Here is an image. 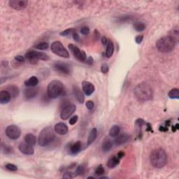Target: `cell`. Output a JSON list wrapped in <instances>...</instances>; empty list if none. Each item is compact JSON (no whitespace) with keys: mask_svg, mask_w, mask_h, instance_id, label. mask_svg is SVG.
I'll list each match as a JSON object with an SVG mask.
<instances>
[{"mask_svg":"<svg viewBox=\"0 0 179 179\" xmlns=\"http://www.w3.org/2000/svg\"><path fill=\"white\" fill-rule=\"evenodd\" d=\"M144 123H145L144 121H143L142 119H138V120H137V121H136V123H135L136 125L138 126L140 128H142V126L144 125Z\"/></svg>","mask_w":179,"mask_h":179,"instance_id":"cell-43","label":"cell"},{"mask_svg":"<svg viewBox=\"0 0 179 179\" xmlns=\"http://www.w3.org/2000/svg\"><path fill=\"white\" fill-rule=\"evenodd\" d=\"M83 92L87 96H90L94 92V86L92 83L88 81H83L82 83Z\"/></svg>","mask_w":179,"mask_h":179,"instance_id":"cell-14","label":"cell"},{"mask_svg":"<svg viewBox=\"0 0 179 179\" xmlns=\"http://www.w3.org/2000/svg\"><path fill=\"white\" fill-rule=\"evenodd\" d=\"M150 162L155 168L161 169L167 163V155L166 151L162 148H156L151 152Z\"/></svg>","mask_w":179,"mask_h":179,"instance_id":"cell-2","label":"cell"},{"mask_svg":"<svg viewBox=\"0 0 179 179\" xmlns=\"http://www.w3.org/2000/svg\"><path fill=\"white\" fill-rule=\"evenodd\" d=\"M68 48H69V49L71 51V53L73 54L74 56L75 57L77 60L81 61V62H85L86 60V59H87V55H86L85 51H82V50H81L78 47H77L75 45L71 44H69Z\"/></svg>","mask_w":179,"mask_h":179,"instance_id":"cell-10","label":"cell"},{"mask_svg":"<svg viewBox=\"0 0 179 179\" xmlns=\"http://www.w3.org/2000/svg\"><path fill=\"white\" fill-rule=\"evenodd\" d=\"M168 97L172 99H179V91L178 88H174L170 90L168 93Z\"/></svg>","mask_w":179,"mask_h":179,"instance_id":"cell-29","label":"cell"},{"mask_svg":"<svg viewBox=\"0 0 179 179\" xmlns=\"http://www.w3.org/2000/svg\"><path fill=\"white\" fill-rule=\"evenodd\" d=\"M6 90L9 92L11 97H13V98L18 96L20 93V90L18 87H17L16 85H14L8 86V87L6 88Z\"/></svg>","mask_w":179,"mask_h":179,"instance_id":"cell-20","label":"cell"},{"mask_svg":"<svg viewBox=\"0 0 179 179\" xmlns=\"http://www.w3.org/2000/svg\"><path fill=\"white\" fill-rule=\"evenodd\" d=\"M81 32L83 35H88L90 32V29L87 26L83 27V28H81Z\"/></svg>","mask_w":179,"mask_h":179,"instance_id":"cell-39","label":"cell"},{"mask_svg":"<svg viewBox=\"0 0 179 179\" xmlns=\"http://www.w3.org/2000/svg\"><path fill=\"white\" fill-rule=\"evenodd\" d=\"M101 43H102V44L104 45V46H106V45H107V44H108V39L106 37H103L102 38H101Z\"/></svg>","mask_w":179,"mask_h":179,"instance_id":"cell-45","label":"cell"},{"mask_svg":"<svg viewBox=\"0 0 179 179\" xmlns=\"http://www.w3.org/2000/svg\"><path fill=\"white\" fill-rule=\"evenodd\" d=\"M134 94L137 99L141 102H145L153 98V89L146 83H141L138 84L134 89Z\"/></svg>","mask_w":179,"mask_h":179,"instance_id":"cell-1","label":"cell"},{"mask_svg":"<svg viewBox=\"0 0 179 179\" xmlns=\"http://www.w3.org/2000/svg\"><path fill=\"white\" fill-rule=\"evenodd\" d=\"M38 88L35 87H28L24 90V95L27 99H31L36 97L38 93Z\"/></svg>","mask_w":179,"mask_h":179,"instance_id":"cell-17","label":"cell"},{"mask_svg":"<svg viewBox=\"0 0 179 179\" xmlns=\"http://www.w3.org/2000/svg\"><path fill=\"white\" fill-rule=\"evenodd\" d=\"M5 167H6V169L9 170V171H15L18 170L17 166H15V165L13 164H10V163L9 164H6Z\"/></svg>","mask_w":179,"mask_h":179,"instance_id":"cell-36","label":"cell"},{"mask_svg":"<svg viewBox=\"0 0 179 179\" xmlns=\"http://www.w3.org/2000/svg\"><path fill=\"white\" fill-rule=\"evenodd\" d=\"M55 133L51 127H46L41 131L38 135V143L41 147L46 146L55 139Z\"/></svg>","mask_w":179,"mask_h":179,"instance_id":"cell-4","label":"cell"},{"mask_svg":"<svg viewBox=\"0 0 179 179\" xmlns=\"http://www.w3.org/2000/svg\"><path fill=\"white\" fill-rule=\"evenodd\" d=\"M120 162V159L117 156H113L111 158H109V160H108L107 162V167L110 169H113L115 168L117 165H118Z\"/></svg>","mask_w":179,"mask_h":179,"instance_id":"cell-24","label":"cell"},{"mask_svg":"<svg viewBox=\"0 0 179 179\" xmlns=\"http://www.w3.org/2000/svg\"><path fill=\"white\" fill-rule=\"evenodd\" d=\"M76 106L74 104H66L62 106V109L60 113V118L64 121H66L73 113L75 112Z\"/></svg>","mask_w":179,"mask_h":179,"instance_id":"cell-8","label":"cell"},{"mask_svg":"<svg viewBox=\"0 0 179 179\" xmlns=\"http://www.w3.org/2000/svg\"><path fill=\"white\" fill-rule=\"evenodd\" d=\"M75 30H74V29L72 28H70V29H67L66 30L62 31V32L60 33V35L61 36H63V37H66V36L69 35L70 34H73Z\"/></svg>","mask_w":179,"mask_h":179,"instance_id":"cell-35","label":"cell"},{"mask_svg":"<svg viewBox=\"0 0 179 179\" xmlns=\"http://www.w3.org/2000/svg\"><path fill=\"white\" fill-rule=\"evenodd\" d=\"M85 106H86V107H87V108L88 110H92V109H93V108L94 106V104L92 101L89 100V101H88L87 102H86Z\"/></svg>","mask_w":179,"mask_h":179,"instance_id":"cell-37","label":"cell"},{"mask_svg":"<svg viewBox=\"0 0 179 179\" xmlns=\"http://www.w3.org/2000/svg\"><path fill=\"white\" fill-rule=\"evenodd\" d=\"M74 176L72 172H66L64 175H63V178H72L74 177Z\"/></svg>","mask_w":179,"mask_h":179,"instance_id":"cell-41","label":"cell"},{"mask_svg":"<svg viewBox=\"0 0 179 179\" xmlns=\"http://www.w3.org/2000/svg\"><path fill=\"white\" fill-rule=\"evenodd\" d=\"M15 60L19 62H24L25 58L22 55H16L15 57Z\"/></svg>","mask_w":179,"mask_h":179,"instance_id":"cell-44","label":"cell"},{"mask_svg":"<svg viewBox=\"0 0 179 179\" xmlns=\"http://www.w3.org/2000/svg\"><path fill=\"white\" fill-rule=\"evenodd\" d=\"M25 58L30 63H37L38 60L46 61L49 60L48 55L45 53L39 51H31L25 54Z\"/></svg>","mask_w":179,"mask_h":179,"instance_id":"cell-6","label":"cell"},{"mask_svg":"<svg viewBox=\"0 0 179 179\" xmlns=\"http://www.w3.org/2000/svg\"><path fill=\"white\" fill-rule=\"evenodd\" d=\"M73 94L76 99V100L80 104H83L84 102L85 97L83 92L79 89V88L77 86H74L73 87Z\"/></svg>","mask_w":179,"mask_h":179,"instance_id":"cell-16","label":"cell"},{"mask_svg":"<svg viewBox=\"0 0 179 179\" xmlns=\"http://www.w3.org/2000/svg\"><path fill=\"white\" fill-rule=\"evenodd\" d=\"M64 91V85L61 81L53 80L49 83L47 88L48 96L51 99H56L60 97Z\"/></svg>","mask_w":179,"mask_h":179,"instance_id":"cell-5","label":"cell"},{"mask_svg":"<svg viewBox=\"0 0 179 179\" xmlns=\"http://www.w3.org/2000/svg\"><path fill=\"white\" fill-rule=\"evenodd\" d=\"M97 128H92L91 131H90L89 136H88V141H87L88 146L91 145L92 143L95 141V139H97Z\"/></svg>","mask_w":179,"mask_h":179,"instance_id":"cell-22","label":"cell"},{"mask_svg":"<svg viewBox=\"0 0 179 179\" xmlns=\"http://www.w3.org/2000/svg\"><path fill=\"white\" fill-rule=\"evenodd\" d=\"M134 28L136 31L140 32V31H143L146 29V25L142 22H137L134 25Z\"/></svg>","mask_w":179,"mask_h":179,"instance_id":"cell-31","label":"cell"},{"mask_svg":"<svg viewBox=\"0 0 179 179\" xmlns=\"http://www.w3.org/2000/svg\"><path fill=\"white\" fill-rule=\"evenodd\" d=\"M28 2L26 0H11L8 2V4L11 8L16 11H21L25 9L28 6Z\"/></svg>","mask_w":179,"mask_h":179,"instance_id":"cell-12","label":"cell"},{"mask_svg":"<svg viewBox=\"0 0 179 179\" xmlns=\"http://www.w3.org/2000/svg\"><path fill=\"white\" fill-rule=\"evenodd\" d=\"M104 172H105V171H104V169L102 165H99V166L97 167V169H95L94 174H96L97 176H101L104 174Z\"/></svg>","mask_w":179,"mask_h":179,"instance_id":"cell-33","label":"cell"},{"mask_svg":"<svg viewBox=\"0 0 179 179\" xmlns=\"http://www.w3.org/2000/svg\"><path fill=\"white\" fill-rule=\"evenodd\" d=\"M113 52H114V46L111 40H108V44L106 45V56L108 58H110L113 55Z\"/></svg>","mask_w":179,"mask_h":179,"instance_id":"cell-25","label":"cell"},{"mask_svg":"<svg viewBox=\"0 0 179 179\" xmlns=\"http://www.w3.org/2000/svg\"><path fill=\"white\" fill-rule=\"evenodd\" d=\"M38 79L37 76H31L28 80L25 81V85L27 87H35L38 84Z\"/></svg>","mask_w":179,"mask_h":179,"instance_id":"cell-27","label":"cell"},{"mask_svg":"<svg viewBox=\"0 0 179 179\" xmlns=\"http://www.w3.org/2000/svg\"><path fill=\"white\" fill-rule=\"evenodd\" d=\"M143 39H144V36H143V35H138L135 38V41H136V43H137V44H140L142 42Z\"/></svg>","mask_w":179,"mask_h":179,"instance_id":"cell-42","label":"cell"},{"mask_svg":"<svg viewBox=\"0 0 179 179\" xmlns=\"http://www.w3.org/2000/svg\"><path fill=\"white\" fill-rule=\"evenodd\" d=\"M120 132H121V128L118 125H113L109 131V135L111 137H116L117 136L119 135Z\"/></svg>","mask_w":179,"mask_h":179,"instance_id":"cell-28","label":"cell"},{"mask_svg":"<svg viewBox=\"0 0 179 179\" xmlns=\"http://www.w3.org/2000/svg\"><path fill=\"white\" fill-rule=\"evenodd\" d=\"M72 37H73L74 39L76 41H79V38H80V37H79V36L78 34H77L76 31H74V32L72 34Z\"/></svg>","mask_w":179,"mask_h":179,"instance_id":"cell-46","label":"cell"},{"mask_svg":"<svg viewBox=\"0 0 179 179\" xmlns=\"http://www.w3.org/2000/svg\"><path fill=\"white\" fill-rule=\"evenodd\" d=\"M88 178H94V177H92V176H89V177H88Z\"/></svg>","mask_w":179,"mask_h":179,"instance_id":"cell-50","label":"cell"},{"mask_svg":"<svg viewBox=\"0 0 179 179\" xmlns=\"http://www.w3.org/2000/svg\"><path fill=\"white\" fill-rule=\"evenodd\" d=\"M11 96L9 92L6 90H2L0 92V103L2 104H6L11 101Z\"/></svg>","mask_w":179,"mask_h":179,"instance_id":"cell-19","label":"cell"},{"mask_svg":"<svg viewBox=\"0 0 179 179\" xmlns=\"http://www.w3.org/2000/svg\"><path fill=\"white\" fill-rule=\"evenodd\" d=\"M101 71L102 72L103 74H106L108 71V66L107 64L104 63L101 67Z\"/></svg>","mask_w":179,"mask_h":179,"instance_id":"cell-40","label":"cell"},{"mask_svg":"<svg viewBox=\"0 0 179 179\" xmlns=\"http://www.w3.org/2000/svg\"><path fill=\"white\" fill-rule=\"evenodd\" d=\"M49 45L46 42H41L39 44L35 45V48L38 50H46L48 48Z\"/></svg>","mask_w":179,"mask_h":179,"instance_id":"cell-32","label":"cell"},{"mask_svg":"<svg viewBox=\"0 0 179 179\" xmlns=\"http://www.w3.org/2000/svg\"><path fill=\"white\" fill-rule=\"evenodd\" d=\"M100 178H108L107 176H100Z\"/></svg>","mask_w":179,"mask_h":179,"instance_id":"cell-49","label":"cell"},{"mask_svg":"<svg viewBox=\"0 0 179 179\" xmlns=\"http://www.w3.org/2000/svg\"><path fill=\"white\" fill-rule=\"evenodd\" d=\"M78 115H74L73 117H71V118H70L69 123V124H71V125H74V124H75L76 123V122L78 121Z\"/></svg>","mask_w":179,"mask_h":179,"instance_id":"cell-38","label":"cell"},{"mask_svg":"<svg viewBox=\"0 0 179 179\" xmlns=\"http://www.w3.org/2000/svg\"><path fill=\"white\" fill-rule=\"evenodd\" d=\"M51 51L54 54L63 58H69V53L60 41H55L51 44Z\"/></svg>","mask_w":179,"mask_h":179,"instance_id":"cell-7","label":"cell"},{"mask_svg":"<svg viewBox=\"0 0 179 179\" xmlns=\"http://www.w3.org/2000/svg\"><path fill=\"white\" fill-rule=\"evenodd\" d=\"M177 43V41L172 36L168 35L158 39L157 41L156 42V47L161 53H167L173 51Z\"/></svg>","mask_w":179,"mask_h":179,"instance_id":"cell-3","label":"cell"},{"mask_svg":"<svg viewBox=\"0 0 179 179\" xmlns=\"http://www.w3.org/2000/svg\"><path fill=\"white\" fill-rule=\"evenodd\" d=\"M55 131L60 135H65L68 132V127L64 123H58L55 125Z\"/></svg>","mask_w":179,"mask_h":179,"instance_id":"cell-15","label":"cell"},{"mask_svg":"<svg viewBox=\"0 0 179 179\" xmlns=\"http://www.w3.org/2000/svg\"><path fill=\"white\" fill-rule=\"evenodd\" d=\"M87 63H88V65H91L93 64V63H94L93 58H92V57H90V58L88 59V60H87Z\"/></svg>","mask_w":179,"mask_h":179,"instance_id":"cell-48","label":"cell"},{"mask_svg":"<svg viewBox=\"0 0 179 179\" xmlns=\"http://www.w3.org/2000/svg\"><path fill=\"white\" fill-rule=\"evenodd\" d=\"M53 68L55 71L60 72L61 74H66V75L69 74L71 71V66L65 62H55L53 65Z\"/></svg>","mask_w":179,"mask_h":179,"instance_id":"cell-11","label":"cell"},{"mask_svg":"<svg viewBox=\"0 0 179 179\" xmlns=\"http://www.w3.org/2000/svg\"><path fill=\"white\" fill-rule=\"evenodd\" d=\"M85 168L83 165H78V167L76 170V176H81L84 174Z\"/></svg>","mask_w":179,"mask_h":179,"instance_id":"cell-34","label":"cell"},{"mask_svg":"<svg viewBox=\"0 0 179 179\" xmlns=\"http://www.w3.org/2000/svg\"><path fill=\"white\" fill-rule=\"evenodd\" d=\"M1 149L2 153L4 154H6V155H8V154L13 153V149L10 147L9 146H7V145L4 144L3 143H2L1 146Z\"/></svg>","mask_w":179,"mask_h":179,"instance_id":"cell-30","label":"cell"},{"mask_svg":"<svg viewBox=\"0 0 179 179\" xmlns=\"http://www.w3.org/2000/svg\"><path fill=\"white\" fill-rule=\"evenodd\" d=\"M113 143L111 140L109 139H104L102 144H101V150L104 153H107V152L109 151L113 148Z\"/></svg>","mask_w":179,"mask_h":179,"instance_id":"cell-21","label":"cell"},{"mask_svg":"<svg viewBox=\"0 0 179 179\" xmlns=\"http://www.w3.org/2000/svg\"><path fill=\"white\" fill-rule=\"evenodd\" d=\"M18 149L22 153L27 155H31L35 153V150H34L32 146L28 144L26 142L20 143L18 146Z\"/></svg>","mask_w":179,"mask_h":179,"instance_id":"cell-13","label":"cell"},{"mask_svg":"<svg viewBox=\"0 0 179 179\" xmlns=\"http://www.w3.org/2000/svg\"><path fill=\"white\" fill-rule=\"evenodd\" d=\"M129 139H130V136H129L128 134L124 133L117 136L114 142L115 145H117V146H121V145L124 144V143L128 141Z\"/></svg>","mask_w":179,"mask_h":179,"instance_id":"cell-18","label":"cell"},{"mask_svg":"<svg viewBox=\"0 0 179 179\" xmlns=\"http://www.w3.org/2000/svg\"><path fill=\"white\" fill-rule=\"evenodd\" d=\"M81 147H82L81 142L76 141L70 146L69 151L71 152V153L73 154V155H76V154L78 153V152L81 150Z\"/></svg>","mask_w":179,"mask_h":179,"instance_id":"cell-23","label":"cell"},{"mask_svg":"<svg viewBox=\"0 0 179 179\" xmlns=\"http://www.w3.org/2000/svg\"><path fill=\"white\" fill-rule=\"evenodd\" d=\"M25 141L31 146H35L37 143V138L32 134H27L24 138Z\"/></svg>","mask_w":179,"mask_h":179,"instance_id":"cell-26","label":"cell"},{"mask_svg":"<svg viewBox=\"0 0 179 179\" xmlns=\"http://www.w3.org/2000/svg\"><path fill=\"white\" fill-rule=\"evenodd\" d=\"M6 134L9 139L12 140L18 139L21 135V130L18 126L11 124L6 129Z\"/></svg>","mask_w":179,"mask_h":179,"instance_id":"cell-9","label":"cell"},{"mask_svg":"<svg viewBox=\"0 0 179 179\" xmlns=\"http://www.w3.org/2000/svg\"><path fill=\"white\" fill-rule=\"evenodd\" d=\"M124 156V153L123 151H121V152H119L117 154V157L119 158L120 160L121 159V158H123V157Z\"/></svg>","mask_w":179,"mask_h":179,"instance_id":"cell-47","label":"cell"}]
</instances>
